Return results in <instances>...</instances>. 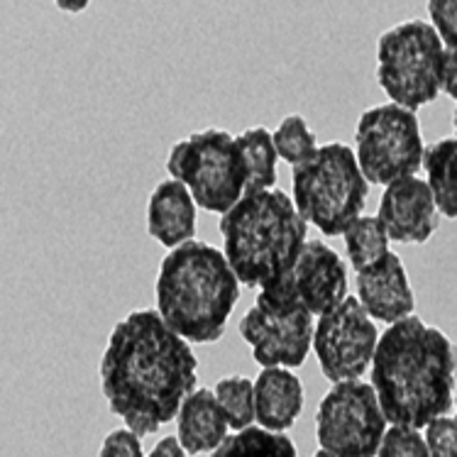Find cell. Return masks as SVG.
I'll return each instance as SVG.
<instances>
[{"label":"cell","instance_id":"1","mask_svg":"<svg viewBox=\"0 0 457 457\" xmlns=\"http://www.w3.org/2000/svg\"><path fill=\"white\" fill-rule=\"evenodd\" d=\"M196 367L188 343L159 311H132L112 328L103 353V396L128 428L152 436L196 392Z\"/></svg>","mask_w":457,"mask_h":457},{"label":"cell","instance_id":"6","mask_svg":"<svg viewBox=\"0 0 457 457\" xmlns=\"http://www.w3.org/2000/svg\"><path fill=\"white\" fill-rule=\"evenodd\" d=\"M443 52V39L426 20L394 25L377 42V81L392 103L419 111L438 98Z\"/></svg>","mask_w":457,"mask_h":457},{"label":"cell","instance_id":"32","mask_svg":"<svg viewBox=\"0 0 457 457\" xmlns=\"http://www.w3.org/2000/svg\"><path fill=\"white\" fill-rule=\"evenodd\" d=\"M455 350V347H453ZM455 377H457V350H455Z\"/></svg>","mask_w":457,"mask_h":457},{"label":"cell","instance_id":"5","mask_svg":"<svg viewBox=\"0 0 457 457\" xmlns=\"http://www.w3.org/2000/svg\"><path fill=\"white\" fill-rule=\"evenodd\" d=\"M370 181L347 145L330 142L294 167V204L306 223L328 237H337L360 218Z\"/></svg>","mask_w":457,"mask_h":457},{"label":"cell","instance_id":"15","mask_svg":"<svg viewBox=\"0 0 457 457\" xmlns=\"http://www.w3.org/2000/svg\"><path fill=\"white\" fill-rule=\"evenodd\" d=\"M147 230L164 247L194 240L196 235V201L181 181L167 179L152 191L147 204Z\"/></svg>","mask_w":457,"mask_h":457},{"label":"cell","instance_id":"34","mask_svg":"<svg viewBox=\"0 0 457 457\" xmlns=\"http://www.w3.org/2000/svg\"><path fill=\"white\" fill-rule=\"evenodd\" d=\"M455 419H457V396H455Z\"/></svg>","mask_w":457,"mask_h":457},{"label":"cell","instance_id":"2","mask_svg":"<svg viewBox=\"0 0 457 457\" xmlns=\"http://www.w3.org/2000/svg\"><path fill=\"white\" fill-rule=\"evenodd\" d=\"M455 350L438 328L406 316L384 330L372 360V386L394 426L426 428L455 406Z\"/></svg>","mask_w":457,"mask_h":457},{"label":"cell","instance_id":"10","mask_svg":"<svg viewBox=\"0 0 457 457\" xmlns=\"http://www.w3.org/2000/svg\"><path fill=\"white\" fill-rule=\"evenodd\" d=\"M377 343V326L355 296H345L333 311L318 316L313 350L320 372L333 384L360 379L372 364Z\"/></svg>","mask_w":457,"mask_h":457},{"label":"cell","instance_id":"21","mask_svg":"<svg viewBox=\"0 0 457 457\" xmlns=\"http://www.w3.org/2000/svg\"><path fill=\"white\" fill-rule=\"evenodd\" d=\"M211 457H299L294 440L284 433H274L267 428H250L240 430L228 438L213 450Z\"/></svg>","mask_w":457,"mask_h":457},{"label":"cell","instance_id":"8","mask_svg":"<svg viewBox=\"0 0 457 457\" xmlns=\"http://www.w3.org/2000/svg\"><path fill=\"white\" fill-rule=\"evenodd\" d=\"M357 164L370 184L389 187L416 177L423 167V137L416 112L399 103L374 105L360 115L355 130Z\"/></svg>","mask_w":457,"mask_h":457},{"label":"cell","instance_id":"12","mask_svg":"<svg viewBox=\"0 0 457 457\" xmlns=\"http://www.w3.org/2000/svg\"><path fill=\"white\" fill-rule=\"evenodd\" d=\"M262 291L270 299L323 316L347 296L345 262L323 240H306L296 262Z\"/></svg>","mask_w":457,"mask_h":457},{"label":"cell","instance_id":"26","mask_svg":"<svg viewBox=\"0 0 457 457\" xmlns=\"http://www.w3.org/2000/svg\"><path fill=\"white\" fill-rule=\"evenodd\" d=\"M430 25L445 47H457V0H428Z\"/></svg>","mask_w":457,"mask_h":457},{"label":"cell","instance_id":"9","mask_svg":"<svg viewBox=\"0 0 457 457\" xmlns=\"http://www.w3.org/2000/svg\"><path fill=\"white\" fill-rule=\"evenodd\" d=\"M386 423L372 384L337 382L318 406V443L337 457H377Z\"/></svg>","mask_w":457,"mask_h":457},{"label":"cell","instance_id":"30","mask_svg":"<svg viewBox=\"0 0 457 457\" xmlns=\"http://www.w3.org/2000/svg\"><path fill=\"white\" fill-rule=\"evenodd\" d=\"M54 5L62 10V12L79 15V12H84V10L91 5V0H54Z\"/></svg>","mask_w":457,"mask_h":457},{"label":"cell","instance_id":"29","mask_svg":"<svg viewBox=\"0 0 457 457\" xmlns=\"http://www.w3.org/2000/svg\"><path fill=\"white\" fill-rule=\"evenodd\" d=\"M150 457H187V450L179 443V438L169 436V438L159 440L154 450L150 453Z\"/></svg>","mask_w":457,"mask_h":457},{"label":"cell","instance_id":"25","mask_svg":"<svg viewBox=\"0 0 457 457\" xmlns=\"http://www.w3.org/2000/svg\"><path fill=\"white\" fill-rule=\"evenodd\" d=\"M430 457H457V419L438 416L426 426Z\"/></svg>","mask_w":457,"mask_h":457},{"label":"cell","instance_id":"23","mask_svg":"<svg viewBox=\"0 0 457 457\" xmlns=\"http://www.w3.org/2000/svg\"><path fill=\"white\" fill-rule=\"evenodd\" d=\"M271 137H274V147L279 152V157L294 167L318 150L316 135L308 130L306 120L301 115H287Z\"/></svg>","mask_w":457,"mask_h":457},{"label":"cell","instance_id":"19","mask_svg":"<svg viewBox=\"0 0 457 457\" xmlns=\"http://www.w3.org/2000/svg\"><path fill=\"white\" fill-rule=\"evenodd\" d=\"M423 169L436 205L445 218H457V140H440L423 152Z\"/></svg>","mask_w":457,"mask_h":457},{"label":"cell","instance_id":"27","mask_svg":"<svg viewBox=\"0 0 457 457\" xmlns=\"http://www.w3.org/2000/svg\"><path fill=\"white\" fill-rule=\"evenodd\" d=\"M98 457H145L140 436L130 428H118L105 436Z\"/></svg>","mask_w":457,"mask_h":457},{"label":"cell","instance_id":"22","mask_svg":"<svg viewBox=\"0 0 457 457\" xmlns=\"http://www.w3.org/2000/svg\"><path fill=\"white\" fill-rule=\"evenodd\" d=\"M215 399L223 406L228 426L235 430H245L257 419L254 413V382L247 377H225L215 384Z\"/></svg>","mask_w":457,"mask_h":457},{"label":"cell","instance_id":"16","mask_svg":"<svg viewBox=\"0 0 457 457\" xmlns=\"http://www.w3.org/2000/svg\"><path fill=\"white\" fill-rule=\"evenodd\" d=\"M303 409L299 377L284 367H264L254 382V413L262 428L289 430Z\"/></svg>","mask_w":457,"mask_h":457},{"label":"cell","instance_id":"24","mask_svg":"<svg viewBox=\"0 0 457 457\" xmlns=\"http://www.w3.org/2000/svg\"><path fill=\"white\" fill-rule=\"evenodd\" d=\"M377 457H430L426 438L409 426H392L384 433Z\"/></svg>","mask_w":457,"mask_h":457},{"label":"cell","instance_id":"18","mask_svg":"<svg viewBox=\"0 0 457 457\" xmlns=\"http://www.w3.org/2000/svg\"><path fill=\"white\" fill-rule=\"evenodd\" d=\"M245 164V194L271 188L277 184V159L274 137L267 128H250L235 137Z\"/></svg>","mask_w":457,"mask_h":457},{"label":"cell","instance_id":"17","mask_svg":"<svg viewBox=\"0 0 457 457\" xmlns=\"http://www.w3.org/2000/svg\"><path fill=\"white\" fill-rule=\"evenodd\" d=\"M179 443L188 455H201L215 450L228 438V419L223 406L215 399V392L196 389L188 394L177 413Z\"/></svg>","mask_w":457,"mask_h":457},{"label":"cell","instance_id":"3","mask_svg":"<svg viewBox=\"0 0 457 457\" xmlns=\"http://www.w3.org/2000/svg\"><path fill=\"white\" fill-rule=\"evenodd\" d=\"M237 299L240 279L213 245L188 240L159 264L157 311L184 340H220Z\"/></svg>","mask_w":457,"mask_h":457},{"label":"cell","instance_id":"4","mask_svg":"<svg viewBox=\"0 0 457 457\" xmlns=\"http://www.w3.org/2000/svg\"><path fill=\"white\" fill-rule=\"evenodd\" d=\"M306 218L284 191L245 194L220 218L225 260L245 287H267L296 262L306 245Z\"/></svg>","mask_w":457,"mask_h":457},{"label":"cell","instance_id":"13","mask_svg":"<svg viewBox=\"0 0 457 457\" xmlns=\"http://www.w3.org/2000/svg\"><path fill=\"white\" fill-rule=\"evenodd\" d=\"M379 220L394 243H428L438 228V205L428 181L419 177L392 181L379 201Z\"/></svg>","mask_w":457,"mask_h":457},{"label":"cell","instance_id":"33","mask_svg":"<svg viewBox=\"0 0 457 457\" xmlns=\"http://www.w3.org/2000/svg\"><path fill=\"white\" fill-rule=\"evenodd\" d=\"M455 140H457V112H455Z\"/></svg>","mask_w":457,"mask_h":457},{"label":"cell","instance_id":"28","mask_svg":"<svg viewBox=\"0 0 457 457\" xmlns=\"http://www.w3.org/2000/svg\"><path fill=\"white\" fill-rule=\"evenodd\" d=\"M440 91L457 101V47H445L443 52V74H440Z\"/></svg>","mask_w":457,"mask_h":457},{"label":"cell","instance_id":"20","mask_svg":"<svg viewBox=\"0 0 457 457\" xmlns=\"http://www.w3.org/2000/svg\"><path fill=\"white\" fill-rule=\"evenodd\" d=\"M347 260L357 271L372 267L384 254L389 253V233L379 220V215H360L347 225L345 233Z\"/></svg>","mask_w":457,"mask_h":457},{"label":"cell","instance_id":"7","mask_svg":"<svg viewBox=\"0 0 457 457\" xmlns=\"http://www.w3.org/2000/svg\"><path fill=\"white\" fill-rule=\"evenodd\" d=\"M171 179L191 191L198 208L211 213L230 211L245 196V164L233 135L220 128L194 132L169 152Z\"/></svg>","mask_w":457,"mask_h":457},{"label":"cell","instance_id":"31","mask_svg":"<svg viewBox=\"0 0 457 457\" xmlns=\"http://www.w3.org/2000/svg\"><path fill=\"white\" fill-rule=\"evenodd\" d=\"M313 457H337V455H333V453H330V450L320 448V450H318V453H316V455H313Z\"/></svg>","mask_w":457,"mask_h":457},{"label":"cell","instance_id":"14","mask_svg":"<svg viewBox=\"0 0 457 457\" xmlns=\"http://www.w3.org/2000/svg\"><path fill=\"white\" fill-rule=\"evenodd\" d=\"M357 299L374 320L396 323L413 313L416 299L399 254L386 253L372 267L357 271Z\"/></svg>","mask_w":457,"mask_h":457},{"label":"cell","instance_id":"11","mask_svg":"<svg viewBox=\"0 0 457 457\" xmlns=\"http://www.w3.org/2000/svg\"><path fill=\"white\" fill-rule=\"evenodd\" d=\"M313 313L270 299L264 291L240 320V336L253 347L254 362L262 367H301L313 345Z\"/></svg>","mask_w":457,"mask_h":457}]
</instances>
